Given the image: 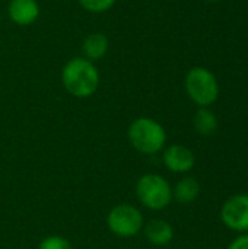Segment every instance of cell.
Instances as JSON below:
<instances>
[{"label": "cell", "mask_w": 248, "mask_h": 249, "mask_svg": "<svg viewBox=\"0 0 248 249\" xmlns=\"http://www.w3.org/2000/svg\"><path fill=\"white\" fill-rule=\"evenodd\" d=\"M61 82L64 89L76 98H88L94 95L99 86V71L95 63L85 57L69 60L61 70Z\"/></svg>", "instance_id": "obj_1"}, {"label": "cell", "mask_w": 248, "mask_h": 249, "mask_svg": "<svg viewBox=\"0 0 248 249\" xmlns=\"http://www.w3.org/2000/svg\"><path fill=\"white\" fill-rule=\"evenodd\" d=\"M129 140L140 153L155 155L164 149L167 143V133L165 128L153 118L142 117L130 124Z\"/></svg>", "instance_id": "obj_2"}, {"label": "cell", "mask_w": 248, "mask_h": 249, "mask_svg": "<svg viewBox=\"0 0 248 249\" xmlns=\"http://www.w3.org/2000/svg\"><path fill=\"white\" fill-rule=\"evenodd\" d=\"M186 90L200 108H208L219 96V83L215 74L205 67H194L186 76Z\"/></svg>", "instance_id": "obj_3"}, {"label": "cell", "mask_w": 248, "mask_h": 249, "mask_svg": "<svg viewBox=\"0 0 248 249\" xmlns=\"http://www.w3.org/2000/svg\"><path fill=\"white\" fill-rule=\"evenodd\" d=\"M139 201L151 210H162L172 200V190L168 181L158 174H146L136 184Z\"/></svg>", "instance_id": "obj_4"}, {"label": "cell", "mask_w": 248, "mask_h": 249, "mask_svg": "<svg viewBox=\"0 0 248 249\" xmlns=\"http://www.w3.org/2000/svg\"><path fill=\"white\" fill-rule=\"evenodd\" d=\"M107 225L114 235L120 238H130L142 231L143 216L134 206L118 204L108 213Z\"/></svg>", "instance_id": "obj_5"}, {"label": "cell", "mask_w": 248, "mask_h": 249, "mask_svg": "<svg viewBox=\"0 0 248 249\" xmlns=\"http://www.w3.org/2000/svg\"><path fill=\"white\" fill-rule=\"evenodd\" d=\"M222 223L238 233L248 232V194H235L229 197L221 209Z\"/></svg>", "instance_id": "obj_6"}, {"label": "cell", "mask_w": 248, "mask_h": 249, "mask_svg": "<svg viewBox=\"0 0 248 249\" xmlns=\"http://www.w3.org/2000/svg\"><path fill=\"white\" fill-rule=\"evenodd\" d=\"M165 166L175 174H186L194 168L196 158L194 153L183 144H171L164 152Z\"/></svg>", "instance_id": "obj_7"}, {"label": "cell", "mask_w": 248, "mask_h": 249, "mask_svg": "<svg viewBox=\"0 0 248 249\" xmlns=\"http://www.w3.org/2000/svg\"><path fill=\"white\" fill-rule=\"evenodd\" d=\"M7 15L15 25L29 26L39 18V4L37 0H10Z\"/></svg>", "instance_id": "obj_8"}, {"label": "cell", "mask_w": 248, "mask_h": 249, "mask_svg": "<svg viewBox=\"0 0 248 249\" xmlns=\"http://www.w3.org/2000/svg\"><path fill=\"white\" fill-rule=\"evenodd\" d=\"M108 48H110V41L108 38L101 34V32H94V34H89L83 42H82V53H83V57L92 63L101 60L107 53H108Z\"/></svg>", "instance_id": "obj_9"}, {"label": "cell", "mask_w": 248, "mask_h": 249, "mask_svg": "<svg viewBox=\"0 0 248 249\" xmlns=\"http://www.w3.org/2000/svg\"><path fill=\"white\" fill-rule=\"evenodd\" d=\"M145 235L151 244L162 247V245H167L172 241L174 231L168 222L158 219V220H152L148 223V226L145 229Z\"/></svg>", "instance_id": "obj_10"}, {"label": "cell", "mask_w": 248, "mask_h": 249, "mask_svg": "<svg viewBox=\"0 0 248 249\" xmlns=\"http://www.w3.org/2000/svg\"><path fill=\"white\" fill-rule=\"evenodd\" d=\"M199 196H200V184L191 177H186L180 179L172 191V197L181 204H190L196 201Z\"/></svg>", "instance_id": "obj_11"}, {"label": "cell", "mask_w": 248, "mask_h": 249, "mask_svg": "<svg viewBox=\"0 0 248 249\" xmlns=\"http://www.w3.org/2000/svg\"><path fill=\"white\" fill-rule=\"evenodd\" d=\"M194 128L200 136H212L218 128V118L209 108H200L194 115Z\"/></svg>", "instance_id": "obj_12"}, {"label": "cell", "mask_w": 248, "mask_h": 249, "mask_svg": "<svg viewBox=\"0 0 248 249\" xmlns=\"http://www.w3.org/2000/svg\"><path fill=\"white\" fill-rule=\"evenodd\" d=\"M79 4L89 13H105L108 12L117 0H77Z\"/></svg>", "instance_id": "obj_13"}, {"label": "cell", "mask_w": 248, "mask_h": 249, "mask_svg": "<svg viewBox=\"0 0 248 249\" xmlns=\"http://www.w3.org/2000/svg\"><path fill=\"white\" fill-rule=\"evenodd\" d=\"M38 249H72V245H70V242L66 238L53 235V236L45 238L39 244V248Z\"/></svg>", "instance_id": "obj_14"}, {"label": "cell", "mask_w": 248, "mask_h": 249, "mask_svg": "<svg viewBox=\"0 0 248 249\" xmlns=\"http://www.w3.org/2000/svg\"><path fill=\"white\" fill-rule=\"evenodd\" d=\"M227 249H248V233L240 235L238 238H235Z\"/></svg>", "instance_id": "obj_15"}, {"label": "cell", "mask_w": 248, "mask_h": 249, "mask_svg": "<svg viewBox=\"0 0 248 249\" xmlns=\"http://www.w3.org/2000/svg\"><path fill=\"white\" fill-rule=\"evenodd\" d=\"M205 1H209V3H216V1H219V0H205Z\"/></svg>", "instance_id": "obj_16"}, {"label": "cell", "mask_w": 248, "mask_h": 249, "mask_svg": "<svg viewBox=\"0 0 248 249\" xmlns=\"http://www.w3.org/2000/svg\"><path fill=\"white\" fill-rule=\"evenodd\" d=\"M0 79H1V74H0Z\"/></svg>", "instance_id": "obj_17"}]
</instances>
